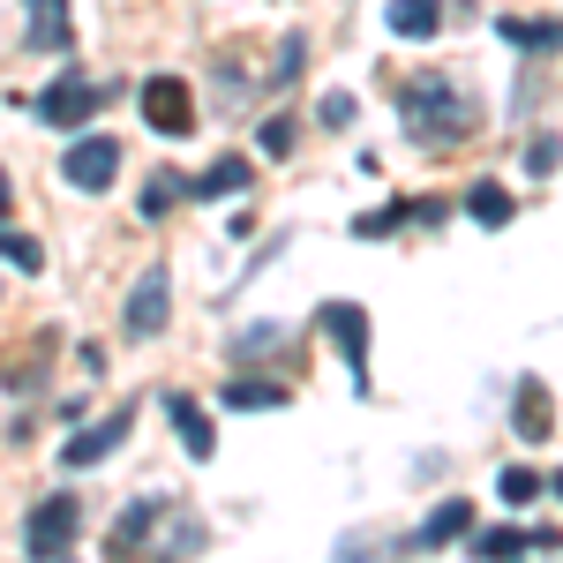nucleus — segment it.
<instances>
[{
    "label": "nucleus",
    "mask_w": 563,
    "mask_h": 563,
    "mask_svg": "<svg viewBox=\"0 0 563 563\" xmlns=\"http://www.w3.org/2000/svg\"><path fill=\"white\" fill-rule=\"evenodd\" d=\"M384 23L398 38H435V23H443V0H390Z\"/></svg>",
    "instance_id": "f3484780"
},
{
    "label": "nucleus",
    "mask_w": 563,
    "mask_h": 563,
    "mask_svg": "<svg viewBox=\"0 0 563 563\" xmlns=\"http://www.w3.org/2000/svg\"><path fill=\"white\" fill-rule=\"evenodd\" d=\"M129 429H135V413H129V406H113L106 421H90V429L68 435V443H60V459H68V466H98L106 451H121V443H129Z\"/></svg>",
    "instance_id": "1a4fd4ad"
},
{
    "label": "nucleus",
    "mask_w": 563,
    "mask_h": 563,
    "mask_svg": "<svg viewBox=\"0 0 563 563\" xmlns=\"http://www.w3.org/2000/svg\"><path fill=\"white\" fill-rule=\"evenodd\" d=\"M53 563H68V556H53Z\"/></svg>",
    "instance_id": "7c9ffc66"
},
{
    "label": "nucleus",
    "mask_w": 563,
    "mask_h": 563,
    "mask_svg": "<svg viewBox=\"0 0 563 563\" xmlns=\"http://www.w3.org/2000/svg\"><path fill=\"white\" fill-rule=\"evenodd\" d=\"M286 353H294V331H286V323H241V331L225 339V361H233V368H278Z\"/></svg>",
    "instance_id": "0eeeda50"
},
{
    "label": "nucleus",
    "mask_w": 563,
    "mask_h": 563,
    "mask_svg": "<svg viewBox=\"0 0 563 563\" xmlns=\"http://www.w3.org/2000/svg\"><path fill=\"white\" fill-rule=\"evenodd\" d=\"M151 533H158V549H151V563H188V556H203V541H211V526L203 519H166V511H158V526H151Z\"/></svg>",
    "instance_id": "f8f14e48"
},
{
    "label": "nucleus",
    "mask_w": 563,
    "mask_h": 563,
    "mask_svg": "<svg viewBox=\"0 0 563 563\" xmlns=\"http://www.w3.org/2000/svg\"><path fill=\"white\" fill-rule=\"evenodd\" d=\"M466 533H474V504L451 496V504H435V511H429V526L413 533V549H443V541H466Z\"/></svg>",
    "instance_id": "2eb2a0df"
},
{
    "label": "nucleus",
    "mask_w": 563,
    "mask_h": 563,
    "mask_svg": "<svg viewBox=\"0 0 563 563\" xmlns=\"http://www.w3.org/2000/svg\"><path fill=\"white\" fill-rule=\"evenodd\" d=\"M398 121H406L413 143L451 151V143H466V135L481 129V106L451 84V76H413V84H406V106H398Z\"/></svg>",
    "instance_id": "f257e3e1"
},
{
    "label": "nucleus",
    "mask_w": 563,
    "mask_h": 563,
    "mask_svg": "<svg viewBox=\"0 0 563 563\" xmlns=\"http://www.w3.org/2000/svg\"><path fill=\"white\" fill-rule=\"evenodd\" d=\"M166 421H174V435H180V451H188V459H211V451H218L211 413H203L188 390H166Z\"/></svg>",
    "instance_id": "9b49d317"
},
{
    "label": "nucleus",
    "mask_w": 563,
    "mask_h": 563,
    "mask_svg": "<svg viewBox=\"0 0 563 563\" xmlns=\"http://www.w3.org/2000/svg\"><path fill=\"white\" fill-rule=\"evenodd\" d=\"M68 541H76V496H45L31 511V526H23V549L38 563H53V556H68Z\"/></svg>",
    "instance_id": "39448f33"
},
{
    "label": "nucleus",
    "mask_w": 563,
    "mask_h": 563,
    "mask_svg": "<svg viewBox=\"0 0 563 563\" xmlns=\"http://www.w3.org/2000/svg\"><path fill=\"white\" fill-rule=\"evenodd\" d=\"M504 38L526 45V53H556V23L541 15V23H504Z\"/></svg>",
    "instance_id": "4be33fe9"
},
{
    "label": "nucleus",
    "mask_w": 563,
    "mask_h": 563,
    "mask_svg": "<svg viewBox=\"0 0 563 563\" xmlns=\"http://www.w3.org/2000/svg\"><path fill=\"white\" fill-rule=\"evenodd\" d=\"M113 98V84H90V76H60V84L38 90V121L45 129H84L98 121V106Z\"/></svg>",
    "instance_id": "f03ea898"
},
{
    "label": "nucleus",
    "mask_w": 563,
    "mask_h": 563,
    "mask_svg": "<svg viewBox=\"0 0 563 563\" xmlns=\"http://www.w3.org/2000/svg\"><path fill=\"white\" fill-rule=\"evenodd\" d=\"M316 323L339 339V353H346V368H353V390H368V308L361 301H323Z\"/></svg>",
    "instance_id": "20e7f679"
},
{
    "label": "nucleus",
    "mask_w": 563,
    "mask_h": 563,
    "mask_svg": "<svg viewBox=\"0 0 563 563\" xmlns=\"http://www.w3.org/2000/svg\"><path fill=\"white\" fill-rule=\"evenodd\" d=\"M406 203H384V211H368V218H353V233H361V241H384V233H398V225H406Z\"/></svg>",
    "instance_id": "b1692460"
},
{
    "label": "nucleus",
    "mask_w": 563,
    "mask_h": 563,
    "mask_svg": "<svg viewBox=\"0 0 563 563\" xmlns=\"http://www.w3.org/2000/svg\"><path fill=\"white\" fill-rule=\"evenodd\" d=\"M23 15H31V45H38V53H68V45H76L68 0H23Z\"/></svg>",
    "instance_id": "4468645a"
},
{
    "label": "nucleus",
    "mask_w": 563,
    "mask_h": 563,
    "mask_svg": "<svg viewBox=\"0 0 563 563\" xmlns=\"http://www.w3.org/2000/svg\"><path fill=\"white\" fill-rule=\"evenodd\" d=\"M180 196H188V188H180L174 174H158V180H151V188H143V218H166V211H174V203H180Z\"/></svg>",
    "instance_id": "393cba45"
},
{
    "label": "nucleus",
    "mask_w": 563,
    "mask_h": 563,
    "mask_svg": "<svg viewBox=\"0 0 563 563\" xmlns=\"http://www.w3.org/2000/svg\"><path fill=\"white\" fill-rule=\"evenodd\" d=\"M353 121V98L346 90H331V98H323V129H346Z\"/></svg>",
    "instance_id": "cd10ccee"
},
{
    "label": "nucleus",
    "mask_w": 563,
    "mask_h": 563,
    "mask_svg": "<svg viewBox=\"0 0 563 563\" xmlns=\"http://www.w3.org/2000/svg\"><path fill=\"white\" fill-rule=\"evenodd\" d=\"M263 151H271V158H286V151H294V121H286V113H278V121H263Z\"/></svg>",
    "instance_id": "bb28decb"
},
{
    "label": "nucleus",
    "mask_w": 563,
    "mask_h": 563,
    "mask_svg": "<svg viewBox=\"0 0 563 563\" xmlns=\"http://www.w3.org/2000/svg\"><path fill=\"white\" fill-rule=\"evenodd\" d=\"M541 488H549V474H533V466H504V481H496L504 504H533Z\"/></svg>",
    "instance_id": "412c9836"
},
{
    "label": "nucleus",
    "mask_w": 563,
    "mask_h": 563,
    "mask_svg": "<svg viewBox=\"0 0 563 563\" xmlns=\"http://www.w3.org/2000/svg\"><path fill=\"white\" fill-rule=\"evenodd\" d=\"M0 218H8V174H0Z\"/></svg>",
    "instance_id": "c756f323"
},
{
    "label": "nucleus",
    "mask_w": 563,
    "mask_h": 563,
    "mask_svg": "<svg viewBox=\"0 0 563 563\" xmlns=\"http://www.w3.org/2000/svg\"><path fill=\"white\" fill-rule=\"evenodd\" d=\"M511 421H519L526 443H549V435H556V406H549V384H519V413H511Z\"/></svg>",
    "instance_id": "dca6fc26"
},
{
    "label": "nucleus",
    "mask_w": 563,
    "mask_h": 563,
    "mask_svg": "<svg viewBox=\"0 0 563 563\" xmlns=\"http://www.w3.org/2000/svg\"><path fill=\"white\" fill-rule=\"evenodd\" d=\"M294 390L278 384V376H249V368H233V384H225V413H271V406H286Z\"/></svg>",
    "instance_id": "ddd939ff"
},
{
    "label": "nucleus",
    "mask_w": 563,
    "mask_h": 563,
    "mask_svg": "<svg viewBox=\"0 0 563 563\" xmlns=\"http://www.w3.org/2000/svg\"><path fill=\"white\" fill-rule=\"evenodd\" d=\"M301 60H308V45H301V38L278 45V76H301Z\"/></svg>",
    "instance_id": "c85d7f7f"
},
{
    "label": "nucleus",
    "mask_w": 563,
    "mask_h": 563,
    "mask_svg": "<svg viewBox=\"0 0 563 563\" xmlns=\"http://www.w3.org/2000/svg\"><path fill=\"white\" fill-rule=\"evenodd\" d=\"M143 121L158 135H196V98H188V84L151 76V84H143Z\"/></svg>",
    "instance_id": "423d86ee"
},
{
    "label": "nucleus",
    "mask_w": 563,
    "mask_h": 563,
    "mask_svg": "<svg viewBox=\"0 0 563 563\" xmlns=\"http://www.w3.org/2000/svg\"><path fill=\"white\" fill-rule=\"evenodd\" d=\"M241 188H249V158H218V166H211L203 180H196L188 196H203V203H218V196H241Z\"/></svg>",
    "instance_id": "a211bd4d"
},
{
    "label": "nucleus",
    "mask_w": 563,
    "mask_h": 563,
    "mask_svg": "<svg viewBox=\"0 0 563 563\" xmlns=\"http://www.w3.org/2000/svg\"><path fill=\"white\" fill-rule=\"evenodd\" d=\"M526 174H533V180H549V174H556V129H541L533 143H526Z\"/></svg>",
    "instance_id": "a878e982"
},
{
    "label": "nucleus",
    "mask_w": 563,
    "mask_h": 563,
    "mask_svg": "<svg viewBox=\"0 0 563 563\" xmlns=\"http://www.w3.org/2000/svg\"><path fill=\"white\" fill-rule=\"evenodd\" d=\"M466 211H474V225H511V188H496V180H474V196H466Z\"/></svg>",
    "instance_id": "6ab92c4d"
},
{
    "label": "nucleus",
    "mask_w": 563,
    "mask_h": 563,
    "mask_svg": "<svg viewBox=\"0 0 563 563\" xmlns=\"http://www.w3.org/2000/svg\"><path fill=\"white\" fill-rule=\"evenodd\" d=\"M113 174H121V143H113V135H76V143H68V158H60V180H68V188H84V196L113 188Z\"/></svg>",
    "instance_id": "7ed1b4c3"
},
{
    "label": "nucleus",
    "mask_w": 563,
    "mask_h": 563,
    "mask_svg": "<svg viewBox=\"0 0 563 563\" xmlns=\"http://www.w3.org/2000/svg\"><path fill=\"white\" fill-rule=\"evenodd\" d=\"M474 556H481V563H511V556H526V526H488V533H474Z\"/></svg>",
    "instance_id": "aec40b11"
},
{
    "label": "nucleus",
    "mask_w": 563,
    "mask_h": 563,
    "mask_svg": "<svg viewBox=\"0 0 563 563\" xmlns=\"http://www.w3.org/2000/svg\"><path fill=\"white\" fill-rule=\"evenodd\" d=\"M0 263H15V271H45V249L31 233H0Z\"/></svg>",
    "instance_id": "5701e85b"
},
{
    "label": "nucleus",
    "mask_w": 563,
    "mask_h": 563,
    "mask_svg": "<svg viewBox=\"0 0 563 563\" xmlns=\"http://www.w3.org/2000/svg\"><path fill=\"white\" fill-rule=\"evenodd\" d=\"M158 511H166L158 496H135L129 511L113 519V533H106V563H135V556H143V541H151V526H158Z\"/></svg>",
    "instance_id": "9d476101"
},
{
    "label": "nucleus",
    "mask_w": 563,
    "mask_h": 563,
    "mask_svg": "<svg viewBox=\"0 0 563 563\" xmlns=\"http://www.w3.org/2000/svg\"><path fill=\"white\" fill-rule=\"evenodd\" d=\"M166 316H174V278L166 271H143L135 294H129V339H158Z\"/></svg>",
    "instance_id": "6e6552de"
}]
</instances>
